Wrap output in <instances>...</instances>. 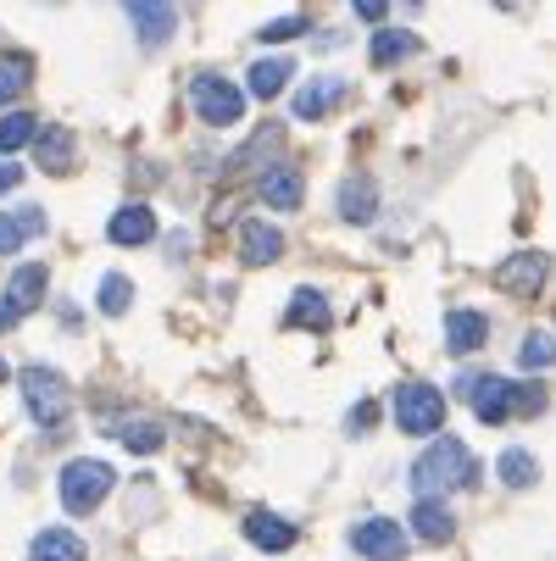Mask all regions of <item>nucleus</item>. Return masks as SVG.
Here are the masks:
<instances>
[{"label": "nucleus", "instance_id": "f257e3e1", "mask_svg": "<svg viewBox=\"0 0 556 561\" xmlns=\"http://www.w3.org/2000/svg\"><path fill=\"white\" fill-rule=\"evenodd\" d=\"M479 484V461H473V450L462 439H440L429 445L418 461H412V490L418 501H440L451 490H473Z\"/></svg>", "mask_w": 556, "mask_h": 561}, {"label": "nucleus", "instance_id": "f03ea898", "mask_svg": "<svg viewBox=\"0 0 556 561\" xmlns=\"http://www.w3.org/2000/svg\"><path fill=\"white\" fill-rule=\"evenodd\" d=\"M112 490H117V472H112L106 461H95V456L61 467V506H67L72 517H90Z\"/></svg>", "mask_w": 556, "mask_h": 561}, {"label": "nucleus", "instance_id": "7ed1b4c3", "mask_svg": "<svg viewBox=\"0 0 556 561\" xmlns=\"http://www.w3.org/2000/svg\"><path fill=\"white\" fill-rule=\"evenodd\" d=\"M23 407H29V417L39 423V428H56L61 417H67V407H72V389H67V378L56 373V367H23Z\"/></svg>", "mask_w": 556, "mask_h": 561}, {"label": "nucleus", "instance_id": "20e7f679", "mask_svg": "<svg viewBox=\"0 0 556 561\" xmlns=\"http://www.w3.org/2000/svg\"><path fill=\"white\" fill-rule=\"evenodd\" d=\"M190 101H195V117L212 123V128H234V123L246 117V90H234L228 78H217V72H201L195 78Z\"/></svg>", "mask_w": 556, "mask_h": 561}, {"label": "nucleus", "instance_id": "39448f33", "mask_svg": "<svg viewBox=\"0 0 556 561\" xmlns=\"http://www.w3.org/2000/svg\"><path fill=\"white\" fill-rule=\"evenodd\" d=\"M395 423H401V434H434L445 423V394L434 383H401L395 389Z\"/></svg>", "mask_w": 556, "mask_h": 561}, {"label": "nucleus", "instance_id": "423d86ee", "mask_svg": "<svg viewBox=\"0 0 556 561\" xmlns=\"http://www.w3.org/2000/svg\"><path fill=\"white\" fill-rule=\"evenodd\" d=\"M45 300V267L39 262H23L18 273H12V289H7V300H0V334L7 329H18L23 317L34 311Z\"/></svg>", "mask_w": 556, "mask_h": 561}, {"label": "nucleus", "instance_id": "0eeeda50", "mask_svg": "<svg viewBox=\"0 0 556 561\" xmlns=\"http://www.w3.org/2000/svg\"><path fill=\"white\" fill-rule=\"evenodd\" d=\"M351 545L367 556V561H407V534L401 523H389V517H367L351 528Z\"/></svg>", "mask_w": 556, "mask_h": 561}, {"label": "nucleus", "instance_id": "6e6552de", "mask_svg": "<svg viewBox=\"0 0 556 561\" xmlns=\"http://www.w3.org/2000/svg\"><path fill=\"white\" fill-rule=\"evenodd\" d=\"M545 256L540 251H518V256H507L501 267H496V284L512 295V300H534L540 289H545Z\"/></svg>", "mask_w": 556, "mask_h": 561}, {"label": "nucleus", "instance_id": "1a4fd4ad", "mask_svg": "<svg viewBox=\"0 0 556 561\" xmlns=\"http://www.w3.org/2000/svg\"><path fill=\"white\" fill-rule=\"evenodd\" d=\"M490 340V323H485V311H473V306H456V311H445V345H451V356H473Z\"/></svg>", "mask_w": 556, "mask_h": 561}, {"label": "nucleus", "instance_id": "9d476101", "mask_svg": "<svg viewBox=\"0 0 556 561\" xmlns=\"http://www.w3.org/2000/svg\"><path fill=\"white\" fill-rule=\"evenodd\" d=\"M467 394H473V417H479V423H507L512 417V383L507 378L485 373V378L467 383Z\"/></svg>", "mask_w": 556, "mask_h": 561}, {"label": "nucleus", "instance_id": "9b49d317", "mask_svg": "<svg viewBox=\"0 0 556 561\" xmlns=\"http://www.w3.org/2000/svg\"><path fill=\"white\" fill-rule=\"evenodd\" d=\"M279 256H284V233H279L273 222L246 217V222H240V262H246V267H268V262H279Z\"/></svg>", "mask_w": 556, "mask_h": 561}, {"label": "nucleus", "instance_id": "f8f14e48", "mask_svg": "<svg viewBox=\"0 0 556 561\" xmlns=\"http://www.w3.org/2000/svg\"><path fill=\"white\" fill-rule=\"evenodd\" d=\"M128 18L139 28V45H168L179 28V12L162 7V0H128Z\"/></svg>", "mask_w": 556, "mask_h": 561}, {"label": "nucleus", "instance_id": "ddd939ff", "mask_svg": "<svg viewBox=\"0 0 556 561\" xmlns=\"http://www.w3.org/2000/svg\"><path fill=\"white\" fill-rule=\"evenodd\" d=\"M101 428L117 434V439H123L128 450H139V456H150V450H162V445H168L162 423H150V417H101Z\"/></svg>", "mask_w": 556, "mask_h": 561}, {"label": "nucleus", "instance_id": "4468645a", "mask_svg": "<svg viewBox=\"0 0 556 561\" xmlns=\"http://www.w3.org/2000/svg\"><path fill=\"white\" fill-rule=\"evenodd\" d=\"M340 101H345V84H340V78H311V84L295 95V117H300V123H317V117H329Z\"/></svg>", "mask_w": 556, "mask_h": 561}, {"label": "nucleus", "instance_id": "2eb2a0df", "mask_svg": "<svg viewBox=\"0 0 556 561\" xmlns=\"http://www.w3.org/2000/svg\"><path fill=\"white\" fill-rule=\"evenodd\" d=\"M257 195H262L273 211H295V206H300V195H306V184H300V173H295V168H268V173L257 179Z\"/></svg>", "mask_w": 556, "mask_h": 561}, {"label": "nucleus", "instance_id": "dca6fc26", "mask_svg": "<svg viewBox=\"0 0 556 561\" xmlns=\"http://www.w3.org/2000/svg\"><path fill=\"white\" fill-rule=\"evenodd\" d=\"M45 233V211L39 206H23V211H0V251H23L29 239H39Z\"/></svg>", "mask_w": 556, "mask_h": 561}, {"label": "nucleus", "instance_id": "f3484780", "mask_svg": "<svg viewBox=\"0 0 556 561\" xmlns=\"http://www.w3.org/2000/svg\"><path fill=\"white\" fill-rule=\"evenodd\" d=\"M373 211H378V184L367 173H351L340 184V217L345 222H373Z\"/></svg>", "mask_w": 556, "mask_h": 561}, {"label": "nucleus", "instance_id": "a211bd4d", "mask_svg": "<svg viewBox=\"0 0 556 561\" xmlns=\"http://www.w3.org/2000/svg\"><path fill=\"white\" fill-rule=\"evenodd\" d=\"M106 233H112V245H145V239H156V211L150 206H123L106 222Z\"/></svg>", "mask_w": 556, "mask_h": 561}, {"label": "nucleus", "instance_id": "6ab92c4d", "mask_svg": "<svg viewBox=\"0 0 556 561\" xmlns=\"http://www.w3.org/2000/svg\"><path fill=\"white\" fill-rule=\"evenodd\" d=\"M246 539L257 550H290L295 545V523H284L273 512H246Z\"/></svg>", "mask_w": 556, "mask_h": 561}, {"label": "nucleus", "instance_id": "aec40b11", "mask_svg": "<svg viewBox=\"0 0 556 561\" xmlns=\"http://www.w3.org/2000/svg\"><path fill=\"white\" fill-rule=\"evenodd\" d=\"M84 556H90L84 539L67 534V528H45V534H34V545H29V561H84Z\"/></svg>", "mask_w": 556, "mask_h": 561}, {"label": "nucleus", "instance_id": "412c9836", "mask_svg": "<svg viewBox=\"0 0 556 561\" xmlns=\"http://www.w3.org/2000/svg\"><path fill=\"white\" fill-rule=\"evenodd\" d=\"M34 156H39L45 173H67V168H72V134H67V128H39Z\"/></svg>", "mask_w": 556, "mask_h": 561}, {"label": "nucleus", "instance_id": "4be33fe9", "mask_svg": "<svg viewBox=\"0 0 556 561\" xmlns=\"http://www.w3.org/2000/svg\"><path fill=\"white\" fill-rule=\"evenodd\" d=\"M412 528H418V539H429V545H445V539L456 534V517H451L440 501H418V506H412Z\"/></svg>", "mask_w": 556, "mask_h": 561}, {"label": "nucleus", "instance_id": "5701e85b", "mask_svg": "<svg viewBox=\"0 0 556 561\" xmlns=\"http://www.w3.org/2000/svg\"><path fill=\"white\" fill-rule=\"evenodd\" d=\"M334 317H329V300L317 295V289H295L290 295V329H329Z\"/></svg>", "mask_w": 556, "mask_h": 561}, {"label": "nucleus", "instance_id": "b1692460", "mask_svg": "<svg viewBox=\"0 0 556 561\" xmlns=\"http://www.w3.org/2000/svg\"><path fill=\"white\" fill-rule=\"evenodd\" d=\"M290 72H295V67H290L284 56H268V61H257V67H251L246 90H251L257 101H273V95H279V90L290 84Z\"/></svg>", "mask_w": 556, "mask_h": 561}, {"label": "nucleus", "instance_id": "393cba45", "mask_svg": "<svg viewBox=\"0 0 556 561\" xmlns=\"http://www.w3.org/2000/svg\"><path fill=\"white\" fill-rule=\"evenodd\" d=\"M29 78H34V61L23 50H7L0 56V106H12L23 90H29Z\"/></svg>", "mask_w": 556, "mask_h": 561}, {"label": "nucleus", "instance_id": "a878e982", "mask_svg": "<svg viewBox=\"0 0 556 561\" xmlns=\"http://www.w3.org/2000/svg\"><path fill=\"white\" fill-rule=\"evenodd\" d=\"M418 50V34H407V28H384V34H373V67H395V61H407Z\"/></svg>", "mask_w": 556, "mask_h": 561}, {"label": "nucleus", "instance_id": "bb28decb", "mask_svg": "<svg viewBox=\"0 0 556 561\" xmlns=\"http://www.w3.org/2000/svg\"><path fill=\"white\" fill-rule=\"evenodd\" d=\"M501 484L507 490H529V484H540V461L529 456V450H501Z\"/></svg>", "mask_w": 556, "mask_h": 561}, {"label": "nucleus", "instance_id": "cd10ccee", "mask_svg": "<svg viewBox=\"0 0 556 561\" xmlns=\"http://www.w3.org/2000/svg\"><path fill=\"white\" fill-rule=\"evenodd\" d=\"M34 139H39V123L29 112H7V117H0V156H12V150H23Z\"/></svg>", "mask_w": 556, "mask_h": 561}, {"label": "nucleus", "instance_id": "c85d7f7f", "mask_svg": "<svg viewBox=\"0 0 556 561\" xmlns=\"http://www.w3.org/2000/svg\"><path fill=\"white\" fill-rule=\"evenodd\" d=\"M518 362H523L529 373H540V367H551V362H556V334H545V329H534V334H523V345H518Z\"/></svg>", "mask_w": 556, "mask_h": 561}, {"label": "nucleus", "instance_id": "c756f323", "mask_svg": "<svg viewBox=\"0 0 556 561\" xmlns=\"http://www.w3.org/2000/svg\"><path fill=\"white\" fill-rule=\"evenodd\" d=\"M128 300H134V284H128L123 273H106V278H101V311L117 317V311H128Z\"/></svg>", "mask_w": 556, "mask_h": 561}, {"label": "nucleus", "instance_id": "7c9ffc66", "mask_svg": "<svg viewBox=\"0 0 556 561\" xmlns=\"http://www.w3.org/2000/svg\"><path fill=\"white\" fill-rule=\"evenodd\" d=\"M545 400H551L545 383H512V412H518V417H540Z\"/></svg>", "mask_w": 556, "mask_h": 561}, {"label": "nucleus", "instance_id": "2f4dec72", "mask_svg": "<svg viewBox=\"0 0 556 561\" xmlns=\"http://www.w3.org/2000/svg\"><path fill=\"white\" fill-rule=\"evenodd\" d=\"M290 34H306V18H279L262 28V39H290Z\"/></svg>", "mask_w": 556, "mask_h": 561}, {"label": "nucleus", "instance_id": "473e14b6", "mask_svg": "<svg viewBox=\"0 0 556 561\" xmlns=\"http://www.w3.org/2000/svg\"><path fill=\"white\" fill-rule=\"evenodd\" d=\"M384 0H356V18H367V23H384Z\"/></svg>", "mask_w": 556, "mask_h": 561}, {"label": "nucleus", "instance_id": "72a5a7b5", "mask_svg": "<svg viewBox=\"0 0 556 561\" xmlns=\"http://www.w3.org/2000/svg\"><path fill=\"white\" fill-rule=\"evenodd\" d=\"M18 184H23V168H12V162H7V168H0V195H12Z\"/></svg>", "mask_w": 556, "mask_h": 561}, {"label": "nucleus", "instance_id": "f704fd0d", "mask_svg": "<svg viewBox=\"0 0 556 561\" xmlns=\"http://www.w3.org/2000/svg\"><path fill=\"white\" fill-rule=\"evenodd\" d=\"M0 378H12V373H7V362H0Z\"/></svg>", "mask_w": 556, "mask_h": 561}]
</instances>
